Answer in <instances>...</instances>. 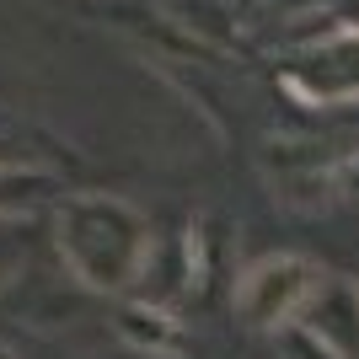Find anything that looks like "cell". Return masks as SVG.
Returning <instances> with one entry per match:
<instances>
[{
    "label": "cell",
    "mask_w": 359,
    "mask_h": 359,
    "mask_svg": "<svg viewBox=\"0 0 359 359\" xmlns=\"http://www.w3.org/2000/svg\"><path fill=\"white\" fill-rule=\"evenodd\" d=\"M0 359H16V354H11V348H0Z\"/></svg>",
    "instance_id": "cell-7"
},
{
    "label": "cell",
    "mask_w": 359,
    "mask_h": 359,
    "mask_svg": "<svg viewBox=\"0 0 359 359\" xmlns=\"http://www.w3.org/2000/svg\"><path fill=\"white\" fill-rule=\"evenodd\" d=\"M311 285H316V269L306 257H263L236 285V311L247 316L252 327L290 322V316L300 311V300L311 295Z\"/></svg>",
    "instance_id": "cell-2"
},
{
    "label": "cell",
    "mask_w": 359,
    "mask_h": 359,
    "mask_svg": "<svg viewBox=\"0 0 359 359\" xmlns=\"http://www.w3.org/2000/svg\"><path fill=\"white\" fill-rule=\"evenodd\" d=\"M60 252L81 285L123 290L145 269L150 236L135 204H123L113 194H75L60 210Z\"/></svg>",
    "instance_id": "cell-1"
},
{
    "label": "cell",
    "mask_w": 359,
    "mask_h": 359,
    "mask_svg": "<svg viewBox=\"0 0 359 359\" xmlns=\"http://www.w3.org/2000/svg\"><path fill=\"white\" fill-rule=\"evenodd\" d=\"M38 188H48V177H38V172H0V210L27 204Z\"/></svg>",
    "instance_id": "cell-5"
},
{
    "label": "cell",
    "mask_w": 359,
    "mask_h": 359,
    "mask_svg": "<svg viewBox=\"0 0 359 359\" xmlns=\"http://www.w3.org/2000/svg\"><path fill=\"white\" fill-rule=\"evenodd\" d=\"M338 177H344V188H348V194H359V156L344 166V172H338Z\"/></svg>",
    "instance_id": "cell-6"
},
{
    "label": "cell",
    "mask_w": 359,
    "mask_h": 359,
    "mask_svg": "<svg viewBox=\"0 0 359 359\" xmlns=\"http://www.w3.org/2000/svg\"><path fill=\"white\" fill-rule=\"evenodd\" d=\"M166 16L194 27L210 43H236V16H231L225 0H166Z\"/></svg>",
    "instance_id": "cell-4"
},
{
    "label": "cell",
    "mask_w": 359,
    "mask_h": 359,
    "mask_svg": "<svg viewBox=\"0 0 359 359\" xmlns=\"http://www.w3.org/2000/svg\"><path fill=\"white\" fill-rule=\"evenodd\" d=\"M300 316H306V338L327 348L332 359H359V290L332 279L322 285L316 279L311 295L300 300Z\"/></svg>",
    "instance_id": "cell-3"
}]
</instances>
